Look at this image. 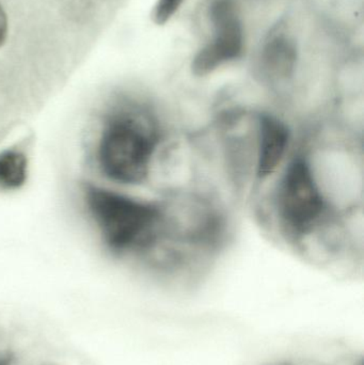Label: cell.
<instances>
[{
    "instance_id": "cell-1",
    "label": "cell",
    "mask_w": 364,
    "mask_h": 365,
    "mask_svg": "<svg viewBox=\"0 0 364 365\" xmlns=\"http://www.w3.org/2000/svg\"><path fill=\"white\" fill-rule=\"evenodd\" d=\"M95 165L107 181L121 186L149 182L171 139L156 105L145 96L118 94L100 110Z\"/></svg>"
},
{
    "instance_id": "cell-2",
    "label": "cell",
    "mask_w": 364,
    "mask_h": 365,
    "mask_svg": "<svg viewBox=\"0 0 364 365\" xmlns=\"http://www.w3.org/2000/svg\"><path fill=\"white\" fill-rule=\"evenodd\" d=\"M271 193L274 221L281 237L299 252L313 247L340 255L350 246V219L331 207L306 151L299 145L279 170Z\"/></svg>"
},
{
    "instance_id": "cell-3",
    "label": "cell",
    "mask_w": 364,
    "mask_h": 365,
    "mask_svg": "<svg viewBox=\"0 0 364 365\" xmlns=\"http://www.w3.org/2000/svg\"><path fill=\"white\" fill-rule=\"evenodd\" d=\"M83 201L105 247L118 257L143 261L162 234V200L138 199L96 185H83Z\"/></svg>"
},
{
    "instance_id": "cell-4",
    "label": "cell",
    "mask_w": 364,
    "mask_h": 365,
    "mask_svg": "<svg viewBox=\"0 0 364 365\" xmlns=\"http://www.w3.org/2000/svg\"><path fill=\"white\" fill-rule=\"evenodd\" d=\"M212 38L201 47L192 61V73L207 77L241 57L244 51V28L232 0H213L209 6Z\"/></svg>"
},
{
    "instance_id": "cell-5",
    "label": "cell",
    "mask_w": 364,
    "mask_h": 365,
    "mask_svg": "<svg viewBox=\"0 0 364 365\" xmlns=\"http://www.w3.org/2000/svg\"><path fill=\"white\" fill-rule=\"evenodd\" d=\"M292 141V130L284 118L273 111H256L254 185L264 184L279 173L290 156Z\"/></svg>"
},
{
    "instance_id": "cell-6",
    "label": "cell",
    "mask_w": 364,
    "mask_h": 365,
    "mask_svg": "<svg viewBox=\"0 0 364 365\" xmlns=\"http://www.w3.org/2000/svg\"><path fill=\"white\" fill-rule=\"evenodd\" d=\"M259 59V70L263 81L269 85H281L294 76L298 51L291 36L278 32L271 34L265 42Z\"/></svg>"
},
{
    "instance_id": "cell-7",
    "label": "cell",
    "mask_w": 364,
    "mask_h": 365,
    "mask_svg": "<svg viewBox=\"0 0 364 365\" xmlns=\"http://www.w3.org/2000/svg\"><path fill=\"white\" fill-rule=\"evenodd\" d=\"M27 177L28 155L21 143L0 152V190H17Z\"/></svg>"
},
{
    "instance_id": "cell-8",
    "label": "cell",
    "mask_w": 364,
    "mask_h": 365,
    "mask_svg": "<svg viewBox=\"0 0 364 365\" xmlns=\"http://www.w3.org/2000/svg\"><path fill=\"white\" fill-rule=\"evenodd\" d=\"M184 1L185 0H157L152 12L154 23L160 26L168 23L183 6Z\"/></svg>"
},
{
    "instance_id": "cell-9",
    "label": "cell",
    "mask_w": 364,
    "mask_h": 365,
    "mask_svg": "<svg viewBox=\"0 0 364 365\" xmlns=\"http://www.w3.org/2000/svg\"><path fill=\"white\" fill-rule=\"evenodd\" d=\"M8 36V19H6V12L0 4V47L4 44Z\"/></svg>"
},
{
    "instance_id": "cell-10",
    "label": "cell",
    "mask_w": 364,
    "mask_h": 365,
    "mask_svg": "<svg viewBox=\"0 0 364 365\" xmlns=\"http://www.w3.org/2000/svg\"><path fill=\"white\" fill-rule=\"evenodd\" d=\"M12 361V357L9 355L1 356L0 357V365H10Z\"/></svg>"
},
{
    "instance_id": "cell-11",
    "label": "cell",
    "mask_w": 364,
    "mask_h": 365,
    "mask_svg": "<svg viewBox=\"0 0 364 365\" xmlns=\"http://www.w3.org/2000/svg\"><path fill=\"white\" fill-rule=\"evenodd\" d=\"M83 2H87V4H98V2L103 1V0H81Z\"/></svg>"
}]
</instances>
